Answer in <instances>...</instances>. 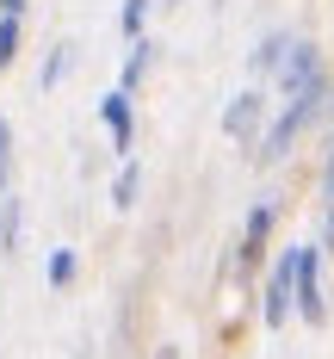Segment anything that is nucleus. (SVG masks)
<instances>
[{
  "mask_svg": "<svg viewBox=\"0 0 334 359\" xmlns=\"http://www.w3.org/2000/svg\"><path fill=\"white\" fill-rule=\"evenodd\" d=\"M279 223H285V198H279V192H260L254 205L242 211L235 242H229V273H235L242 285H254V279H260V266H266V254H272Z\"/></svg>",
  "mask_w": 334,
  "mask_h": 359,
  "instance_id": "f257e3e1",
  "label": "nucleus"
},
{
  "mask_svg": "<svg viewBox=\"0 0 334 359\" xmlns=\"http://www.w3.org/2000/svg\"><path fill=\"white\" fill-rule=\"evenodd\" d=\"M291 323H303V328L334 323L328 285H322V248L316 242H291Z\"/></svg>",
  "mask_w": 334,
  "mask_h": 359,
  "instance_id": "f03ea898",
  "label": "nucleus"
},
{
  "mask_svg": "<svg viewBox=\"0 0 334 359\" xmlns=\"http://www.w3.org/2000/svg\"><path fill=\"white\" fill-rule=\"evenodd\" d=\"M322 81H334L328 69V50L316 43V37H291V50H285V62L272 69V81H266V93H272V106L279 100H297V93H309V87H322Z\"/></svg>",
  "mask_w": 334,
  "mask_h": 359,
  "instance_id": "7ed1b4c3",
  "label": "nucleus"
},
{
  "mask_svg": "<svg viewBox=\"0 0 334 359\" xmlns=\"http://www.w3.org/2000/svg\"><path fill=\"white\" fill-rule=\"evenodd\" d=\"M266 118H272V93H266L260 81H248V87H235V93L223 100L217 130H223V143H235L248 155V149L260 143V130H266Z\"/></svg>",
  "mask_w": 334,
  "mask_h": 359,
  "instance_id": "20e7f679",
  "label": "nucleus"
},
{
  "mask_svg": "<svg viewBox=\"0 0 334 359\" xmlns=\"http://www.w3.org/2000/svg\"><path fill=\"white\" fill-rule=\"evenodd\" d=\"M254 316L266 334H285L291 328V248L266 254V266H260L254 279Z\"/></svg>",
  "mask_w": 334,
  "mask_h": 359,
  "instance_id": "39448f33",
  "label": "nucleus"
},
{
  "mask_svg": "<svg viewBox=\"0 0 334 359\" xmlns=\"http://www.w3.org/2000/svg\"><path fill=\"white\" fill-rule=\"evenodd\" d=\"M93 118H99V130L111 137V161L137 155V93H124V87H106V93L93 100Z\"/></svg>",
  "mask_w": 334,
  "mask_h": 359,
  "instance_id": "423d86ee",
  "label": "nucleus"
},
{
  "mask_svg": "<svg viewBox=\"0 0 334 359\" xmlns=\"http://www.w3.org/2000/svg\"><path fill=\"white\" fill-rule=\"evenodd\" d=\"M155 69H161V43H155V32L130 37V43H124V62H118V87H124V93H143Z\"/></svg>",
  "mask_w": 334,
  "mask_h": 359,
  "instance_id": "0eeeda50",
  "label": "nucleus"
},
{
  "mask_svg": "<svg viewBox=\"0 0 334 359\" xmlns=\"http://www.w3.org/2000/svg\"><path fill=\"white\" fill-rule=\"evenodd\" d=\"M291 37H297L291 25H272V32H260V37H254V50H248V81H260V87H266V81H272V69L285 62Z\"/></svg>",
  "mask_w": 334,
  "mask_h": 359,
  "instance_id": "6e6552de",
  "label": "nucleus"
},
{
  "mask_svg": "<svg viewBox=\"0 0 334 359\" xmlns=\"http://www.w3.org/2000/svg\"><path fill=\"white\" fill-rule=\"evenodd\" d=\"M143 192H148V168L137 161V155H124V161H118V174H111V211L130 217L137 205H143Z\"/></svg>",
  "mask_w": 334,
  "mask_h": 359,
  "instance_id": "1a4fd4ad",
  "label": "nucleus"
},
{
  "mask_svg": "<svg viewBox=\"0 0 334 359\" xmlns=\"http://www.w3.org/2000/svg\"><path fill=\"white\" fill-rule=\"evenodd\" d=\"M25 248V198H19V186H6L0 192V260H19Z\"/></svg>",
  "mask_w": 334,
  "mask_h": 359,
  "instance_id": "9d476101",
  "label": "nucleus"
},
{
  "mask_svg": "<svg viewBox=\"0 0 334 359\" xmlns=\"http://www.w3.org/2000/svg\"><path fill=\"white\" fill-rule=\"evenodd\" d=\"M74 285H81V248H69V242H62V248H43V291L62 297V291H74Z\"/></svg>",
  "mask_w": 334,
  "mask_h": 359,
  "instance_id": "9b49d317",
  "label": "nucleus"
},
{
  "mask_svg": "<svg viewBox=\"0 0 334 359\" xmlns=\"http://www.w3.org/2000/svg\"><path fill=\"white\" fill-rule=\"evenodd\" d=\"M74 62H81V43H69V37H62V43H50V50H43V69H37V100H43V93H56V87L74 74Z\"/></svg>",
  "mask_w": 334,
  "mask_h": 359,
  "instance_id": "f8f14e48",
  "label": "nucleus"
},
{
  "mask_svg": "<svg viewBox=\"0 0 334 359\" xmlns=\"http://www.w3.org/2000/svg\"><path fill=\"white\" fill-rule=\"evenodd\" d=\"M155 13H161L155 0H118V37H124V43L143 37L148 25H155Z\"/></svg>",
  "mask_w": 334,
  "mask_h": 359,
  "instance_id": "ddd939ff",
  "label": "nucleus"
},
{
  "mask_svg": "<svg viewBox=\"0 0 334 359\" xmlns=\"http://www.w3.org/2000/svg\"><path fill=\"white\" fill-rule=\"evenodd\" d=\"M19 56H25V19H0V74L19 69Z\"/></svg>",
  "mask_w": 334,
  "mask_h": 359,
  "instance_id": "4468645a",
  "label": "nucleus"
},
{
  "mask_svg": "<svg viewBox=\"0 0 334 359\" xmlns=\"http://www.w3.org/2000/svg\"><path fill=\"white\" fill-rule=\"evenodd\" d=\"M19 174V137H13V118L0 111V186H13Z\"/></svg>",
  "mask_w": 334,
  "mask_h": 359,
  "instance_id": "2eb2a0df",
  "label": "nucleus"
},
{
  "mask_svg": "<svg viewBox=\"0 0 334 359\" xmlns=\"http://www.w3.org/2000/svg\"><path fill=\"white\" fill-rule=\"evenodd\" d=\"M316 205H322V211L334 205V137H328V155H322V168H316Z\"/></svg>",
  "mask_w": 334,
  "mask_h": 359,
  "instance_id": "dca6fc26",
  "label": "nucleus"
},
{
  "mask_svg": "<svg viewBox=\"0 0 334 359\" xmlns=\"http://www.w3.org/2000/svg\"><path fill=\"white\" fill-rule=\"evenodd\" d=\"M316 248H322V260H334V205L322 211V229H316Z\"/></svg>",
  "mask_w": 334,
  "mask_h": 359,
  "instance_id": "f3484780",
  "label": "nucleus"
},
{
  "mask_svg": "<svg viewBox=\"0 0 334 359\" xmlns=\"http://www.w3.org/2000/svg\"><path fill=\"white\" fill-rule=\"evenodd\" d=\"M0 19H32V0H0Z\"/></svg>",
  "mask_w": 334,
  "mask_h": 359,
  "instance_id": "a211bd4d",
  "label": "nucleus"
},
{
  "mask_svg": "<svg viewBox=\"0 0 334 359\" xmlns=\"http://www.w3.org/2000/svg\"><path fill=\"white\" fill-rule=\"evenodd\" d=\"M155 359H186V353L174 347V341H161V347H155Z\"/></svg>",
  "mask_w": 334,
  "mask_h": 359,
  "instance_id": "6ab92c4d",
  "label": "nucleus"
},
{
  "mask_svg": "<svg viewBox=\"0 0 334 359\" xmlns=\"http://www.w3.org/2000/svg\"><path fill=\"white\" fill-rule=\"evenodd\" d=\"M155 6H167V13H174V6H186V0H155Z\"/></svg>",
  "mask_w": 334,
  "mask_h": 359,
  "instance_id": "aec40b11",
  "label": "nucleus"
},
{
  "mask_svg": "<svg viewBox=\"0 0 334 359\" xmlns=\"http://www.w3.org/2000/svg\"><path fill=\"white\" fill-rule=\"evenodd\" d=\"M322 130H328V137H334V118H328V124H322Z\"/></svg>",
  "mask_w": 334,
  "mask_h": 359,
  "instance_id": "412c9836",
  "label": "nucleus"
}]
</instances>
